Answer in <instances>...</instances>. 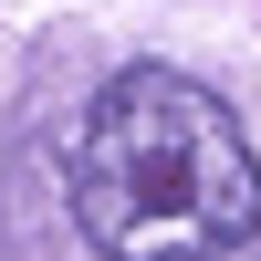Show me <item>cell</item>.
<instances>
[{
  "instance_id": "1",
  "label": "cell",
  "mask_w": 261,
  "mask_h": 261,
  "mask_svg": "<svg viewBox=\"0 0 261 261\" xmlns=\"http://www.w3.org/2000/svg\"><path fill=\"white\" fill-rule=\"evenodd\" d=\"M63 209L94 261H209L261 230V157L251 125L209 84L136 63L94 84L63 136Z\"/></svg>"
}]
</instances>
